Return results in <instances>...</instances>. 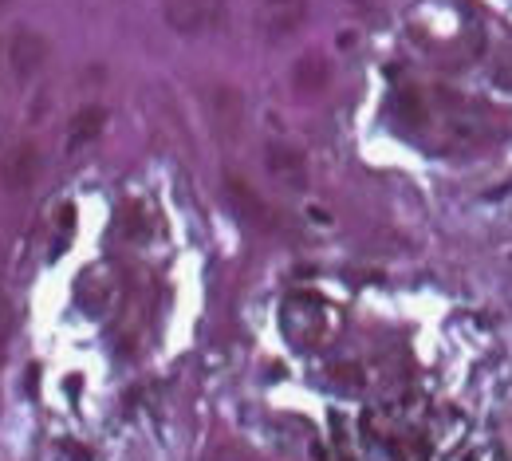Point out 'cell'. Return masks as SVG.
Instances as JSON below:
<instances>
[{
  "instance_id": "cell-8",
  "label": "cell",
  "mask_w": 512,
  "mask_h": 461,
  "mask_svg": "<svg viewBox=\"0 0 512 461\" xmlns=\"http://www.w3.org/2000/svg\"><path fill=\"white\" fill-rule=\"evenodd\" d=\"M8 328H12V308L0 300V347H4V339H8Z\"/></svg>"
},
{
  "instance_id": "cell-3",
  "label": "cell",
  "mask_w": 512,
  "mask_h": 461,
  "mask_svg": "<svg viewBox=\"0 0 512 461\" xmlns=\"http://www.w3.org/2000/svg\"><path fill=\"white\" fill-rule=\"evenodd\" d=\"M36 170H40L36 146H16V150L8 154V162H4V186H8V190H28V186L36 182Z\"/></svg>"
},
{
  "instance_id": "cell-5",
  "label": "cell",
  "mask_w": 512,
  "mask_h": 461,
  "mask_svg": "<svg viewBox=\"0 0 512 461\" xmlns=\"http://www.w3.org/2000/svg\"><path fill=\"white\" fill-rule=\"evenodd\" d=\"M304 12H308L304 0H268L264 4V28L276 32V36H284V32H292L304 20Z\"/></svg>"
},
{
  "instance_id": "cell-6",
  "label": "cell",
  "mask_w": 512,
  "mask_h": 461,
  "mask_svg": "<svg viewBox=\"0 0 512 461\" xmlns=\"http://www.w3.org/2000/svg\"><path fill=\"white\" fill-rule=\"evenodd\" d=\"M268 166H272V170H276L280 178H288V182H292V178H296V182L304 178V170H300V162H296V154H284V150H276Z\"/></svg>"
},
{
  "instance_id": "cell-7",
  "label": "cell",
  "mask_w": 512,
  "mask_h": 461,
  "mask_svg": "<svg viewBox=\"0 0 512 461\" xmlns=\"http://www.w3.org/2000/svg\"><path fill=\"white\" fill-rule=\"evenodd\" d=\"M323 75H327V71H323L320 60H300V67H296V83H300V87H320Z\"/></svg>"
},
{
  "instance_id": "cell-2",
  "label": "cell",
  "mask_w": 512,
  "mask_h": 461,
  "mask_svg": "<svg viewBox=\"0 0 512 461\" xmlns=\"http://www.w3.org/2000/svg\"><path fill=\"white\" fill-rule=\"evenodd\" d=\"M217 16V0H166V20L178 32H197Z\"/></svg>"
},
{
  "instance_id": "cell-1",
  "label": "cell",
  "mask_w": 512,
  "mask_h": 461,
  "mask_svg": "<svg viewBox=\"0 0 512 461\" xmlns=\"http://www.w3.org/2000/svg\"><path fill=\"white\" fill-rule=\"evenodd\" d=\"M8 60H12V71L20 79L24 75H36L44 67V60H48V40L40 32H32V28H20L12 36V44H8Z\"/></svg>"
},
{
  "instance_id": "cell-4",
  "label": "cell",
  "mask_w": 512,
  "mask_h": 461,
  "mask_svg": "<svg viewBox=\"0 0 512 461\" xmlns=\"http://www.w3.org/2000/svg\"><path fill=\"white\" fill-rule=\"evenodd\" d=\"M107 127V107H99V103H87L75 119H71V134H67V150H79V146H87V142H95L99 134Z\"/></svg>"
},
{
  "instance_id": "cell-9",
  "label": "cell",
  "mask_w": 512,
  "mask_h": 461,
  "mask_svg": "<svg viewBox=\"0 0 512 461\" xmlns=\"http://www.w3.org/2000/svg\"><path fill=\"white\" fill-rule=\"evenodd\" d=\"M0 4H4V0H0Z\"/></svg>"
}]
</instances>
